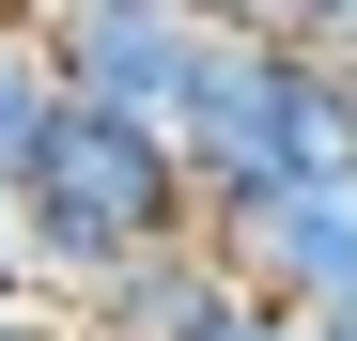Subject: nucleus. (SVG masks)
<instances>
[{"instance_id":"1","label":"nucleus","mask_w":357,"mask_h":341,"mask_svg":"<svg viewBox=\"0 0 357 341\" xmlns=\"http://www.w3.org/2000/svg\"><path fill=\"white\" fill-rule=\"evenodd\" d=\"M187 233H218L187 140L140 125V109H78L63 93V125H47L31 170H16V248H31V279H47V295H93V279H125V264L187 248Z\"/></svg>"},{"instance_id":"2","label":"nucleus","mask_w":357,"mask_h":341,"mask_svg":"<svg viewBox=\"0 0 357 341\" xmlns=\"http://www.w3.org/2000/svg\"><path fill=\"white\" fill-rule=\"evenodd\" d=\"M171 140L202 170V217H249L264 187H295V31L202 16V63L171 93Z\"/></svg>"},{"instance_id":"3","label":"nucleus","mask_w":357,"mask_h":341,"mask_svg":"<svg viewBox=\"0 0 357 341\" xmlns=\"http://www.w3.org/2000/svg\"><path fill=\"white\" fill-rule=\"evenodd\" d=\"M218 248L249 264V295H280L295 326H342L357 310V170H295L249 217H218Z\"/></svg>"},{"instance_id":"4","label":"nucleus","mask_w":357,"mask_h":341,"mask_svg":"<svg viewBox=\"0 0 357 341\" xmlns=\"http://www.w3.org/2000/svg\"><path fill=\"white\" fill-rule=\"evenodd\" d=\"M47 63L78 109H140L171 125V93L202 63V0H47Z\"/></svg>"},{"instance_id":"5","label":"nucleus","mask_w":357,"mask_h":341,"mask_svg":"<svg viewBox=\"0 0 357 341\" xmlns=\"http://www.w3.org/2000/svg\"><path fill=\"white\" fill-rule=\"evenodd\" d=\"M63 310H78V341H218L233 310H249V264H233L218 233H187V248L93 279V295H63Z\"/></svg>"},{"instance_id":"6","label":"nucleus","mask_w":357,"mask_h":341,"mask_svg":"<svg viewBox=\"0 0 357 341\" xmlns=\"http://www.w3.org/2000/svg\"><path fill=\"white\" fill-rule=\"evenodd\" d=\"M63 125V63H47V16L31 0H0V187L31 170V140Z\"/></svg>"},{"instance_id":"7","label":"nucleus","mask_w":357,"mask_h":341,"mask_svg":"<svg viewBox=\"0 0 357 341\" xmlns=\"http://www.w3.org/2000/svg\"><path fill=\"white\" fill-rule=\"evenodd\" d=\"M31 295V248H16V187H0V310Z\"/></svg>"},{"instance_id":"8","label":"nucleus","mask_w":357,"mask_h":341,"mask_svg":"<svg viewBox=\"0 0 357 341\" xmlns=\"http://www.w3.org/2000/svg\"><path fill=\"white\" fill-rule=\"evenodd\" d=\"M0 341H78V310H31V295H16V310H0Z\"/></svg>"},{"instance_id":"9","label":"nucleus","mask_w":357,"mask_h":341,"mask_svg":"<svg viewBox=\"0 0 357 341\" xmlns=\"http://www.w3.org/2000/svg\"><path fill=\"white\" fill-rule=\"evenodd\" d=\"M202 16H264V0H202Z\"/></svg>"},{"instance_id":"10","label":"nucleus","mask_w":357,"mask_h":341,"mask_svg":"<svg viewBox=\"0 0 357 341\" xmlns=\"http://www.w3.org/2000/svg\"><path fill=\"white\" fill-rule=\"evenodd\" d=\"M326 341H357V310H342V326H326Z\"/></svg>"},{"instance_id":"11","label":"nucleus","mask_w":357,"mask_h":341,"mask_svg":"<svg viewBox=\"0 0 357 341\" xmlns=\"http://www.w3.org/2000/svg\"><path fill=\"white\" fill-rule=\"evenodd\" d=\"M31 16H47V0H31Z\"/></svg>"}]
</instances>
